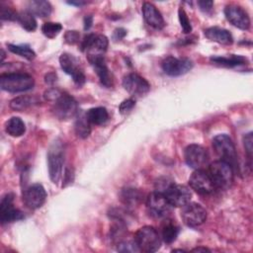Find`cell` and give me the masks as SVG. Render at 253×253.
Wrapping results in <instances>:
<instances>
[{
	"mask_svg": "<svg viewBox=\"0 0 253 253\" xmlns=\"http://www.w3.org/2000/svg\"><path fill=\"white\" fill-rule=\"evenodd\" d=\"M35 85L34 78L27 73L11 72L0 76L1 89L10 93L26 92L33 89Z\"/></svg>",
	"mask_w": 253,
	"mask_h": 253,
	"instance_id": "1",
	"label": "cell"
},
{
	"mask_svg": "<svg viewBox=\"0 0 253 253\" xmlns=\"http://www.w3.org/2000/svg\"><path fill=\"white\" fill-rule=\"evenodd\" d=\"M212 147L219 160L227 163L233 169L238 170L237 153L232 139L227 134H217L212 139Z\"/></svg>",
	"mask_w": 253,
	"mask_h": 253,
	"instance_id": "2",
	"label": "cell"
},
{
	"mask_svg": "<svg viewBox=\"0 0 253 253\" xmlns=\"http://www.w3.org/2000/svg\"><path fill=\"white\" fill-rule=\"evenodd\" d=\"M64 147L62 141L55 139L47 151L48 174L52 183L58 184L63 174Z\"/></svg>",
	"mask_w": 253,
	"mask_h": 253,
	"instance_id": "3",
	"label": "cell"
},
{
	"mask_svg": "<svg viewBox=\"0 0 253 253\" xmlns=\"http://www.w3.org/2000/svg\"><path fill=\"white\" fill-rule=\"evenodd\" d=\"M133 240L139 251L156 252L161 246V237L158 231L150 225L140 227L135 232Z\"/></svg>",
	"mask_w": 253,
	"mask_h": 253,
	"instance_id": "4",
	"label": "cell"
},
{
	"mask_svg": "<svg viewBox=\"0 0 253 253\" xmlns=\"http://www.w3.org/2000/svg\"><path fill=\"white\" fill-rule=\"evenodd\" d=\"M208 173L215 188L227 189L233 182L234 171L227 163L221 160H215L209 166Z\"/></svg>",
	"mask_w": 253,
	"mask_h": 253,
	"instance_id": "5",
	"label": "cell"
},
{
	"mask_svg": "<svg viewBox=\"0 0 253 253\" xmlns=\"http://www.w3.org/2000/svg\"><path fill=\"white\" fill-rule=\"evenodd\" d=\"M52 102V112L54 116L60 121H67L72 119L79 113L76 100L69 94L60 92Z\"/></svg>",
	"mask_w": 253,
	"mask_h": 253,
	"instance_id": "6",
	"label": "cell"
},
{
	"mask_svg": "<svg viewBox=\"0 0 253 253\" xmlns=\"http://www.w3.org/2000/svg\"><path fill=\"white\" fill-rule=\"evenodd\" d=\"M171 205L166 197L159 192L154 191L146 199V210L150 216L155 218L166 217L171 211Z\"/></svg>",
	"mask_w": 253,
	"mask_h": 253,
	"instance_id": "7",
	"label": "cell"
},
{
	"mask_svg": "<svg viewBox=\"0 0 253 253\" xmlns=\"http://www.w3.org/2000/svg\"><path fill=\"white\" fill-rule=\"evenodd\" d=\"M59 63H60L61 69L66 74L72 77L74 83L77 86H82L85 83L86 81L85 74L83 72L82 67L79 64L80 62L74 55L67 52L62 53L59 56Z\"/></svg>",
	"mask_w": 253,
	"mask_h": 253,
	"instance_id": "8",
	"label": "cell"
},
{
	"mask_svg": "<svg viewBox=\"0 0 253 253\" xmlns=\"http://www.w3.org/2000/svg\"><path fill=\"white\" fill-rule=\"evenodd\" d=\"M181 217L184 223L190 227H197L207 219L206 209L198 203H188L182 207Z\"/></svg>",
	"mask_w": 253,
	"mask_h": 253,
	"instance_id": "9",
	"label": "cell"
},
{
	"mask_svg": "<svg viewBox=\"0 0 253 253\" xmlns=\"http://www.w3.org/2000/svg\"><path fill=\"white\" fill-rule=\"evenodd\" d=\"M108 44L109 41L106 36L88 34L81 41L80 48L82 51L87 52V56L103 55L107 50Z\"/></svg>",
	"mask_w": 253,
	"mask_h": 253,
	"instance_id": "10",
	"label": "cell"
},
{
	"mask_svg": "<svg viewBox=\"0 0 253 253\" xmlns=\"http://www.w3.org/2000/svg\"><path fill=\"white\" fill-rule=\"evenodd\" d=\"M184 158L186 163L194 169H203L209 163L208 150L199 144H190L185 148Z\"/></svg>",
	"mask_w": 253,
	"mask_h": 253,
	"instance_id": "11",
	"label": "cell"
},
{
	"mask_svg": "<svg viewBox=\"0 0 253 253\" xmlns=\"http://www.w3.org/2000/svg\"><path fill=\"white\" fill-rule=\"evenodd\" d=\"M161 66L167 75L180 76L186 74L193 68V61L187 57L177 58L169 55L163 59Z\"/></svg>",
	"mask_w": 253,
	"mask_h": 253,
	"instance_id": "12",
	"label": "cell"
},
{
	"mask_svg": "<svg viewBox=\"0 0 253 253\" xmlns=\"http://www.w3.org/2000/svg\"><path fill=\"white\" fill-rule=\"evenodd\" d=\"M124 88L134 97H142L150 90V84L146 79L136 73H128L123 79Z\"/></svg>",
	"mask_w": 253,
	"mask_h": 253,
	"instance_id": "13",
	"label": "cell"
},
{
	"mask_svg": "<svg viewBox=\"0 0 253 253\" xmlns=\"http://www.w3.org/2000/svg\"><path fill=\"white\" fill-rule=\"evenodd\" d=\"M172 207H184L191 201V191L185 185L172 183L163 194Z\"/></svg>",
	"mask_w": 253,
	"mask_h": 253,
	"instance_id": "14",
	"label": "cell"
},
{
	"mask_svg": "<svg viewBox=\"0 0 253 253\" xmlns=\"http://www.w3.org/2000/svg\"><path fill=\"white\" fill-rule=\"evenodd\" d=\"M14 195L12 193H8L3 196L0 203V220L2 224L14 222L25 217L24 213L16 209L13 204Z\"/></svg>",
	"mask_w": 253,
	"mask_h": 253,
	"instance_id": "15",
	"label": "cell"
},
{
	"mask_svg": "<svg viewBox=\"0 0 253 253\" xmlns=\"http://www.w3.org/2000/svg\"><path fill=\"white\" fill-rule=\"evenodd\" d=\"M189 185L193 190L202 195L211 194L215 188L210 174L204 169H197L192 173L189 178Z\"/></svg>",
	"mask_w": 253,
	"mask_h": 253,
	"instance_id": "16",
	"label": "cell"
},
{
	"mask_svg": "<svg viewBox=\"0 0 253 253\" xmlns=\"http://www.w3.org/2000/svg\"><path fill=\"white\" fill-rule=\"evenodd\" d=\"M46 199V192L42 185L36 183L27 187L23 192V201L25 205L32 210L41 208Z\"/></svg>",
	"mask_w": 253,
	"mask_h": 253,
	"instance_id": "17",
	"label": "cell"
},
{
	"mask_svg": "<svg viewBox=\"0 0 253 253\" xmlns=\"http://www.w3.org/2000/svg\"><path fill=\"white\" fill-rule=\"evenodd\" d=\"M224 15L227 21L236 28L240 30H248L250 28V18L242 7L235 4L227 5L224 8Z\"/></svg>",
	"mask_w": 253,
	"mask_h": 253,
	"instance_id": "18",
	"label": "cell"
},
{
	"mask_svg": "<svg viewBox=\"0 0 253 253\" xmlns=\"http://www.w3.org/2000/svg\"><path fill=\"white\" fill-rule=\"evenodd\" d=\"M87 57H88L89 62L93 66L94 70L96 71L101 84L108 88L111 87L113 85V76L106 64L104 56L103 55H90Z\"/></svg>",
	"mask_w": 253,
	"mask_h": 253,
	"instance_id": "19",
	"label": "cell"
},
{
	"mask_svg": "<svg viewBox=\"0 0 253 253\" xmlns=\"http://www.w3.org/2000/svg\"><path fill=\"white\" fill-rule=\"evenodd\" d=\"M142 15L145 22L152 28L156 30H162L165 26L164 19L159 12V10L149 2H145L142 5Z\"/></svg>",
	"mask_w": 253,
	"mask_h": 253,
	"instance_id": "20",
	"label": "cell"
},
{
	"mask_svg": "<svg viewBox=\"0 0 253 253\" xmlns=\"http://www.w3.org/2000/svg\"><path fill=\"white\" fill-rule=\"evenodd\" d=\"M205 36L209 40L222 44H230L233 42L232 35L227 30L219 27H211L206 29Z\"/></svg>",
	"mask_w": 253,
	"mask_h": 253,
	"instance_id": "21",
	"label": "cell"
},
{
	"mask_svg": "<svg viewBox=\"0 0 253 253\" xmlns=\"http://www.w3.org/2000/svg\"><path fill=\"white\" fill-rule=\"evenodd\" d=\"M34 16L41 18L48 17L51 14L52 7L48 1L44 0H32L27 4V10Z\"/></svg>",
	"mask_w": 253,
	"mask_h": 253,
	"instance_id": "22",
	"label": "cell"
},
{
	"mask_svg": "<svg viewBox=\"0 0 253 253\" xmlns=\"http://www.w3.org/2000/svg\"><path fill=\"white\" fill-rule=\"evenodd\" d=\"M142 193L134 188H125L120 193L121 201L127 207L138 206L142 201Z\"/></svg>",
	"mask_w": 253,
	"mask_h": 253,
	"instance_id": "23",
	"label": "cell"
},
{
	"mask_svg": "<svg viewBox=\"0 0 253 253\" xmlns=\"http://www.w3.org/2000/svg\"><path fill=\"white\" fill-rule=\"evenodd\" d=\"M40 103V99L37 96H32V95H23L14 98L10 102V108L14 111H24L27 110L28 108L37 105Z\"/></svg>",
	"mask_w": 253,
	"mask_h": 253,
	"instance_id": "24",
	"label": "cell"
},
{
	"mask_svg": "<svg viewBox=\"0 0 253 253\" xmlns=\"http://www.w3.org/2000/svg\"><path fill=\"white\" fill-rule=\"evenodd\" d=\"M86 117L90 124L101 126L104 125L109 120V114L106 108L104 107H96L91 108L85 112Z\"/></svg>",
	"mask_w": 253,
	"mask_h": 253,
	"instance_id": "25",
	"label": "cell"
},
{
	"mask_svg": "<svg viewBox=\"0 0 253 253\" xmlns=\"http://www.w3.org/2000/svg\"><path fill=\"white\" fill-rule=\"evenodd\" d=\"M5 131L11 136L19 137L26 131L25 123L19 117H12L5 124Z\"/></svg>",
	"mask_w": 253,
	"mask_h": 253,
	"instance_id": "26",
	"label": "cell"
},
{
	"mask_svg": "<svg viewBox=\"0 0 253 253\" xmlns=\"http://www.w3.org/2000/svg\"><path fill=\"white\" fill-rule=\"evenodd\" d=\"M74 129H75V133L80 138H86L89 136L91 132V124L88 121L86 114L84 112L80 114L78 113V115L76 116Z\"/></svg>",
	"mask_w": 253,
	"mask_h": 253,
	"instance_id": "27",
	"label": "cell"
},
{
	"mask_svg": "<svg viewBox=\"0 0 253 253\" xmlns=\"http://www.w3.org/2000/svg\"><path fill=\"white\" fill-rule=\"evenodd\" d=\"M211 61L218 65H222L226 67H234V66L246 63L247 59L241 55L231 54L229 56H211Z\"/></svg>",
	"mask_w": 253,
	"mask_h": 253,
	"instance_id": "28",
	"label": "cell"
},
{
	"mask_svg": "<svg viewBox=\"0 0 253 253\" xmlns=\"http://www.w3.org/2000/svg\"><path fill=\"white\" fill-rule=\"evenodd\" d=\"M179 226L173 221V220H165V222L162 225V239L165 243H172L176 240L178 234H179Z\"/></svg>",
	"mask_w": 253,
	"mask_h": 253,
	"instance_id": "29",
	"label": "cell"
},
{
	"mask_svg": "<svg viewBox=\"0 0 253 253\" xmlns=\"http://www.w3.org/2000/svg\"><path fill=\"white\" fill-rule=\"evenodd\" d=\"M17 22L28 32H33L37 29V21L30 12L23 11L18 13Z\"/></svg>",
	"mask_w": 253,
	"mask_h": 253,
	"instance_id": "30",
	"label": "cell"
},
{
	"mask_svg": "<svg viewBox=\"0 0 253 253\" xmlns=\"http://www.w3.org/2000/svg\"><path fill=\"white\" fill-rule=\"evenodd\" d=\"M7 47L11 52H13L15 54H18V55H20V56H22V57H24L28 60H32L36 56L35 51L28 44H12V43H9V44H7Z\"/></svg>",
	"mask_w": 253,
	"mask_h": 253,
	"instance_id": "31",
	"label": "cell"
},
{
	"mask_svg": "<svg viewBox=\"0 0 253 253\" xmlns=\"http://www.w3.org/2000/svg\"><path fill=\"white\" fill-rule=\"evenodd\" d=\"M62 30V26L59 23H53V22H47L44 23L42 27V34L48 38V39H53L55 38Z\"/></svg>",
	"mask_w": 253,
	"mask_h": 253,
	"instance_id": "32",
	"label": "cell"
},
{
	"mask_svg": "<svg viewBox=\"0 0 253 253\" xmlns=\"http://www.w3.org/2000/svg\"><path fill=\"white\" fill-rule=\"evenodd\" d=\"M178 18H179V22H180V25H181V28L183 30V32L185 34H189L192 32V26H191V23H190V20L185 12V10L181 7L179 8L178 10Z\"/></svg>",
	"mask_w": 253,
	"mask_h": 253,
	"instance_id": "33",
	"label": "cell"
},
{
	"mask_svg": "<svg viewBox=\"0 0 253 253\" xmlns=\"http://www.w3.org/2000/svg\"><path fill=\"white\" fill-rule=\"evenodd\" d=\"M118 250L121 252H137L139 251L138 247L136 246L134 240H123L118 243Z\"/></svg>",
	"mask_w": 253,
	"mask_h": 253,
	"instance_id": "34",
	"label": "cell"
},
{
	"mask_svg": "<svg viewBox=\"0 0 253 253\" xmlns=\"http://www.w3.org/2000/svg\"><path fill=\"white\" fill-rule=\"evenodd\" d=\"M0 16L2 20H9V21H17L18 13L12 10L9 7H4L1 5V11H0Z\"/></svg>",
	"mask_w": 253,
	"mask_h": 253,
	"instance_id": "35",
	"label": "cell"
},
{
	"mask_svg": "<svg viewBox=\"0 0 253 253\" xmlns=\"http://www.w3.org/2000/svg\"><path fill=\"white\" fill-rule=\"evenodd\" d=\"M243 143L245 147V151L247 153V156L249 160H251L252 157V152H253V137H252V132H248L243 136Z\"/></svg>",
	"mask_w": 253,
	"mask_h": 253,
	"instance_id": "36",
	"label": "cell"
},
{
	"mask_svg": "<svg viewBox=\"0 0 253 253\" xmlns=\"http://www.w3.org/2000/svg\"><path fill=\"white\" fill-rule=\"evenodd\" d=\"M135 106V100L133 99H126L125 101H123L121 104H120V107H119V111L122 115H126L128 114Z\"/></svg>",
	"mask_w": 253,
	"mask_h": 253,
	"instance_id": "37",
	"label": "cell"
},
{
	"mask_svg": "<svg viewBox=\"0 0 253 253\" xmlns=\"http://www.w3.org/2000/svg\"><path fill=\"white\" fill-rule=\"evenodd\" d=\"M173 182L169 180L168 178H160L156 181L155 183V191L164 194L165 191L168 189V187L172 184Z\"/></svg>",
	"mask_w": 253,
	"mask_h": 253,
	"instance_id": "38",
	"label": "cell"
},
{
	"mask_svg": "<svg viewBox=\"0 0 253 253\" xmlns=\"http://www.w3.org/2000/svg\"><path fill=\"white\" fill-rule=\"evenodd\" d=\"M65 42L69 44H74L77 42H79L80 34L77 31H67L64 35Z\"/></svg>",
	"mask_w": 253,
	"mask_h": 253,
	"instance_id": "39",
	"label": "cell"
},
{
	"mask_svg": "<svg viewBox=\"0 0 253 253\" xmlns=\"http://www.w3.org/2000/svg\"><path fill=\"white\" fill-rule=\"evenodd\" d=\"M198 5L200 7V9L204 12H209L212 9V5L213 2L212 1H207V0H202V1H198Z\"/></svg>",
	"mask_w": 253,
	"mask_h": 253,
	"instance_id": "40",
	"label": "cell"
},
{
	"mask_svg": "<svg viewBox=\"0 0 253 253\" xmlns=\"http://www.w3.org/2000/svg\"><path fill=\"white\" fill-rule=\"evenodd\" d=\"M126 35V31L123 28H118L114 31V34H113V39L115 41H120L122 40L125 36Z\"/></svg>",
	"mask_w": 253,
	"mask_h": 253,
	"instance_id": "41",
	"label": "cell"
},
{
	"mask_svg": "<svg viewBox=\"0 0 253 253\" xmlns=\"http://www.w3.org/2000/svg\"><path fill=\"white\" fill-rule=\"evenodd\" d=\"M93 24V17L92 16H86L84 18V30H89L92 27Z\"/></svg>",
	"mask_w": 253,
	"mask_h": 253,
	"instance_id": "42",
	"label": "cell"
},
{
	"mask_svg": "<svg viewBox=\"0 0 253 253\" xmlns=\"http://www.w3.org/2000/svg\"><path fill=\"white\" fill-rule=\"evenodd\" d=\"M64 186H65V184H67V183H70L71 181H72V178H71V176H72V172H71V170L69 169V168H67L66 170H65V172H64Z\"/></svg>",
	"mask_w": 253,
	"mask_h": 253,
	"instance_id": "43",
	"label": "cell"
},
{
	"mask_svg": "<svg viewBox=\"0 0 253 253\" xmlns=\"http://www.w3.org/2000/svg\"><path fill=\"white\" fill-rule=\"evenodd\" d=\"M68 4H70V5H74V6H83V5H85V4H87V2L86 1H68L67 2Z\"/></svg>",
	"mask_w": 253,
	"mask_h": 253,
	"instance_id": "44",
	"label": "cell"
},
{
	"mask_svg": "<svg viewBox=\"0 0 253 253\" xmlns=\"http://www.w3.org/2000/svg\"><path fill=\"white\" fill-rule=\"evenodd\" d=\"M192 251L193 252H206V251H210V249H208V248H206V247H197V248H194V249H192Z\"/></svg>",
	"mask_w": 253,
	"mask_h": 253,
	"instance_id": "45",
	"label": "cell"
},
{
	"mask_svg": "<svg viewBox=\"0 0 253 253\" xmlns=\"http://www.w3.org/2000/svg\"><path fill=\"white\" fill-rule=\"evenodd\" d=\"M184 252V250H182V249H174V250H172V252Z\"/></svg>",
	"mask_w": 253,
	"mask_h": 253,
	"instance_id": "46",
	"label": "cell"
}]
</instances>
